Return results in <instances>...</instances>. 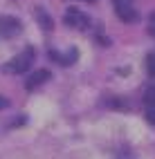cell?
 I'll list each match as a JSON object with an SVG mask.
<instances>
[{
    "mask_svg": "<svg viewBox=\"0 0 155 159\" xmlns=\"http://www.w3.org/2000/svg\"><path fill=\"white\" fill-rule=\"evenodd\" d=\"M32 63H34V49L32 47H25L20 54L9 63V65L2 67V72H14V74H25L29 67H32Z\"/></svg>",
    "mask_w": 155,
    "mask_h": 159,
    "instance_id": "6da1fadb",
    "label": "cell"
},
{
    "mask_svg": "<svg viewBox=\"0 0 155 159\" xmlns=\"http://www.w3.org/2000/svg\"><path fill=\"white\" fill-rule=\"evenodd\" d=\"M112 5H115V14L124 20V23H135L139 18L137 9L133 7V0H112Z\"/></svg>",
    "mask_w": 155,
    "mask_h": 159,
    "instance_id": "7a4b0ae2",
    "label": "cell"
},
{
    "mask_svg": "<svg viewBox=\"0 0 155 159\" xmlns=\"http://www.w3.org/2000/svg\"><path fill=\"white\" fill-rule=\"evenodd\" d=\"M65 25L68 27H74V29H88L90 27V18L83 14V11H79L77 7H70L68 11H65Z\"/></svg>",
    "mask_w": 155,
    "mask_h": 159,
    "instance_id": "3957f363",
    "label": "cell"
},
{
    "mask_svg": "<svg viewBox=\"0 0 155 159\" xmlns=\"http://www.w3.org/2000/svg\"><path fill=\"white\" fill-rule=\"evenodd\" d=\"M20 29H23V25H20L18 18H14V16H0V36H2V38H12V36L20 34Z\"/></svg>",
    "mask_w": 155,
    "mask_h": 159,
    "instance_id": "277c9868",
    "label": "cell"
},
{
    "mask_svg": "<svg viewBox=\"0 0 155 159\" xmlns=\"http://www.w3.org/2000/svg\"><path fill=\"white\" fill-rule=\"evenodd\" d=\"M47 79H49V72H47V70H36L32 76H27L25 88H27V90H34V88H38V85H43Z\"/></svg>",
    "mask_w": 155,
    "mask_h": 159,
    "instance_id": "5b68a950",
    "label": "cell"
},
{
    "mask_svg": "<svg viewBox=\"0 0 155 159\" xmlns=\"http://www.w3.org/2000/svg\"><path fill=\"white\" fill-rule=\"evenodd\" d=\"M49 56L54 58L56 63H61V65H72V63L77 61V49H70V54H59V52H54V49H49Z\"/></svg>",
    "mask_w": 155,
    "mask_h": 159,
    "instance_id": "8992f818",
    "label": "cell"
},
{
    "mask_svg": "<svg viewBox=\"0 0 155 159\" xmlns=\"http://www.w3.org/2000/svg\"><path fill=\"white\" fill-rule=\"evenodd\" d=\"M144 105H146V108H155V85H151L146 92H144Z\"/></svg>",
    "mask_w": 155,
    "mask_h": 159,
    "instance_id": "52a82bcc",
    "label": "cell"
},
{
    "mask_svg": "<svg viewBox=\"0 0 155 159\" xmlns=\"http://www.w3.org/2000/svg\"><path fill=\"white\" fill-rule=\"evenodd\" d=\"M36 16H38V23L43 29H52V18L43 11V9H36Z\"/></svg>",
    "mask_w": 155,
    "mask_h": 159,
    "instance_id": "ba28073f",
    "label": "cell"
},
{
    "mask_svg": "<svg viewBox=\"0 0 155 159\" xmlns=\"http://www.w3.org/2000/svg\"><path fill=\"white\" fill-rule=\"evenodd\" d=\"M146 72H148V76H155V54H148V58H146Z\"/></svg>",
    "mask_w": 155,
    "mask_h": 159,
    "instance_id": "9c48e42d",
    "label": "cell"
},
{
    "mask_svg": "<svg viewBox=\"0 0 155 159\" xmlns=\"http://www.w3.org/2000/svg\"><path fill=\"white\" fill-rule=\"evenodd\" d=\"M146 121L155 125V108H148V110H146Z\"/></svg>",
    "mask_w": 155,
    "mask_h": 159,
    "instance_id": "30bf717a",
    "label": "cell"
},
{
    "mask_svg": "<svg viewBox=\"0 0 155 159\" xmlns=\"http://www.w3.org/2000/svg\"><path fill=\"white\" fill-rule=\"evenodd\" d=\"M148 31H151V34L155 36V11L151 14V23H148Z\"/></svg>",
    "mask_w": 155,
    "mask_h": 159,
    "instance_id": "8fae6325",
    "label": "cell"
},
{
    "mask_svg": "<svg viewBox=\"0 0 155 159\" xmlns=\"http://www.w3.org/2000/svg\"><path fill=\"white\" fill-rule=\"evenodd\" d=\"M117 159H135V155H130V152H126V150H124V152H121Z\"/></svg>",
    "mask_w": 155,
    "mask_h": 159,
    "instance_id": "7c38bea8",
    "label": "cell"
},
{
    "mask_svg": "<svg viewBox=\"0 0 155 159\" xmlns=\"http://www.w3.org/2000/svg\"><path fill=\"white\" fill-rule=\"evenodd\" d=\"M0 108H7V99H0Z\"/></svg>",
    "mask_w": 155,
    "mask_h": 159,
    "instance_id": "4fadbf2b",
    "label": "cell"
},
{
    "mask_svg": "<svg viewBox=\"0 0 155 159\" xmlns=\"http://www.w3.org/2000/svg\"><path fill=\"white\" fill-rule=\"evenodd\" d=\"M86 2H95V0H86Z\"/></svg>",
    "mask_w": 155,
    "mask_h": 159,
    "instance_id": "5bb4252c",
    "label": "cell"
}]
</instances>
